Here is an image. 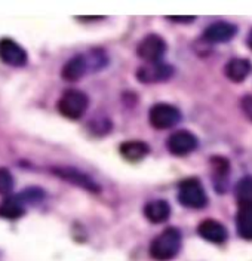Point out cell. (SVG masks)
Segmentation results:
<instances>
[{
    "label": "cell",
    "mask_w": 252,
    "mask_h": 261,
    "mask_svg": "<svg viewBox=\"0 0 252 261\" xmlns=\"http://www.w3.org/2000/svg\"><path fill=\"white\" fill-rule=\"evenodd\" d=\"M181 249V233L174 227L163 230L150 245V255L157 261L175 258Z\"/></svg>",
    "instance_id": "obj_1"
},
{
    "label": "cell",
    "mask_w": 252,
    "mask_h": 261,
    "mask_svg": "<svg viewBox=\"0 0 252 261\" xmlns=\"http://www.w3.org/2000/svg\"><path fill=\"white\" fill-rule=\"evenodd\" d=\"M88 95L79 89H67L58 101V112L66 119L79 120L88 110Z\"/></svg>",
    "instance_id": "obj_2"
},
{
    "label": "cell",
    "mask_w": 252,
    "mask_h": 261,
    "mask_svg": "<svg viewBox=\"0 0 252 261\" xmlns=\"http://www.w3.org/2000/svg\"><path fill=\"white\" fill-rule=\"evenodd\" d=\"M178 200L190 210H202L208 205V196L198 178H187L180 182Z\"/></svg>",
    "instance_id": "obj_3"
},
{
    "label": "cell",
    "mask_w": 252,
    "mask_h": 261,
    "mask_svg": "<svg viewBox=\"0 0 252 261\" xmlns=\"http://www.w3.org/2000/svg\"><path fill=\"white\" fill-rule=\"evenodd\" d=\"M149 119L153 128L156 129H169L181 120V112L166 102L154 104L150 109Z\"/></svg>",
    "instance_id": "obj_4"
},
{
    "label": "cell",
    "mask_w": 252,
    "mask_h": 261,
    "mask_svg": "<svg viewBox=\"0 0 252 261\" xmlns=\"http://www.w3.org/2000/svg\"><path fill=\"white\" fill-rule=\"evenodd\" d=\"M166 48V42L159 34H149L138 43L136 54L147 64H156L163 58Z\"/></svg>",
    "instance_id": "obj_5"
},
{
    "label": "cell",
    "mask_w": 252,
    "mask_h": 261,
    "mask_svg": "<svg viewBox=\"0 0 252 261\" xmlns=\"http://www.w3.org/2000/svg\"><path fill=\"white\" fill-rule=\"evenodd\" d=\"M0 60L12 67H22L27 64L29 55L25 49L12 39H0Z\"/></svg>",
    "instance_id": "obj_6"
},
{
    "label": "cell",
    "mask_w": 252,
    "mask_h": 261,
    "mask_svg": "<svg viewBox=\"0 0 252 261\" xmlns=\"http://www.w3.org/2000/svg\"><path fill=\"white\" fill-rule=\"evenodd\" d=\"M198 138L188 130H177L174 132L166 141L168 150L174 156H185L196 150L198 147Z\"/></svg>",
    "instance_id": "obj_7"
},
{
    "label": "cell",
    "mask_w": 252,
    "mask_h": 261,
    "mask_svg": "<svg viewBox=\"0 0 252 261\" xmlns=\"http://www.w3.org/2000/svg\"><path fill=\"white\" fill-rule=\"evenodd\" d=\"M174 74V68L168 64H147L136 71L138 81L143 83H157V82L168 81L169 77Z\"/></svg>",
    "instance_id": "obj_8"
},
{
    "label": "cell",
    "mask_w": 252,
    "mask_h": 261,
    "mask_svg": "<svg viewBox=\"0 0 252 261\" xmlns=\"http://www.w3.org/2000/svg\"><path fill=\"white\" fill-rule=\"evenodd\" d=\"M237 33V27L235 24L226 22V21H218L211 24L205 32H203V39L211 42V43H226L230 42Z\"/></svg>",
    "instance_id": "obj_9"
},
{
    "label": "cell",
    "mask_w": 252,
    "mask_h": 261,
    "mask_svg": "<svg viewBox=\"0 0 252 261\" xmlns=\"http://www.w3.org/2000/svg\"><path fill=\"white\" fill-rule=\"evenodd\" d=\"M53 172L58 177H61V178L66 179L68 182H71V184H76L79 187H83L85 190H89V192H94V193L100 192V186L94 179L91 178V177H88V175H85V174H82L80 171L74 169V168H55Z\"/></svg>",
    "instance_id": "obj_10"
},
{
    "label": "cell",
    "mask_w": 252,
    "mask_h": 261,
    "mask_svg": "<svg viewBox=\"0 0 252 261\" xmlns=\"http://www.w3.org/2000/svg\"><path fill=\"white\" fill-rule=\"evenodd\" d=\"M198 233L208 242L222 244L227 239V230L217 220H205L198 227Z\"/></svg>",
    "instance_id": "obj_11"
},
{
    "label": "cell",
    "mask_w": 252,
    "mask_h": 261,
    "mask_svg": "<svg viewBox=\"0 0 252 261\" xmlns=\"http://www.w3.org/2000/svg\"><path fill=\"white\" fill-rule=\"evenodd\" d=\"M88 67H89V63H88L86 55H76V57L70 58L64 64L63 70H61V76H63V79L68 82L79 81L85 76Z\"/></svg>",
    "instance_id": "obj_12"
},
{
    "label": "cell",
    "mask_w": 252,
    "mask_h": 261,
    "mask_svg": "<svg viewBox=\"0 0 252 261\" xmlns=\"http://www.w3.org/2000/svg\"><path fill=\"white\" fill-rule=\"evenodd\" d=\"M252 65L248 60L245 58H233L230 60L226 67H224V74L227 76V79L235 83L243 82L251 73Z\"/></svg>",
    "instance_id": "obj_13"
},
{
    "label": "cell",
    "mask_w": 252,
    "mask_h": 261,
    "mask_svg": "<svg viewBox=\"0 0 252 261\" xmlns=\"http://www.w3.org/2000/svg\"><path fill=\"white\" fill-rule=\"evenodd\" d=\"M146 218L153 224H160L165 223L171 217V206L166 200H151L144 208Z\"/></svg>",
    "instance_id": "obj_14"
},
{
    "label": "cell",
    "mask_w": 252,
    "mask_h": 261,
    "mask_svg": "<svg viewBox=\"0 0 252 261\" xmlns=\"http://www.w3.org/2000/svg\"><path fill=\"white\" fill-rule=\"evenodd\" d=\"M236 228L242 239L252 241V203L239 206L236 217Z\"/></svg>",
    "instance_id": "obj_15"
},
{
    "label": "cell",
    "mask_w": 252,
    "mask_h": 261,
    "mask_svg": "<svg viewBox=\"0 0 252 261\" xmlns=\"http://www.w3.org/2000/svg\"><path fill=\"white\" fill-rule=\"evenodd\" d=\"M119 150L120 154L129 162H139L150 153V147L144 141H125Z\"/></svg>",
    "instance_id": "obj_16"
},
{
    "label": "cell",
    "mask_w": 252,
    "mask_h": 261,
    "mask_svg": "<svg viewBox=\"0 0 252 261\" xmlns=\"http://www.w3.org/2000/svg\"><path fill=\"white\" fill-rule=\"evenodd\" d=\"M25 212V205L19 200V197H6L0 203V217L8 220H17Z\"/></svg>",
    "instance_id": "obj_17"
},
{
    "label": "cell",
    "mask_w": 252,
    "mask_h": 261,
    "mask_svg": "<svg viewBox=\"0 0 252 261\" xmlns=\"http://www.w3.org/2000/svg\"><path fill=\"white\" fill-rule=\"evenodd\" d=\"M235 195L239 206L252 203V177H245L236 184Z\"/></svg>",
    "instance_id": "obj_18"
},
{
    "label": "cell",
    "mask_w": 252,
    "mask_h": 261,
    "mask_svg": "<svg viewBox=\"0 0 252 261\" xmlns=\"http://www.w3.org/2000/svg\"><path fill=\"white\" fill-rule=\"evenodd\" d=\"M14 177L6 168H0V195H8L14 189Z\"/></svg>",
    "instance_id": "obj_19"
},
{
    "label": "cell",
    "mask_w": 252,
    "mask_h": 261,
    "mask_svg": "<svg viewBox=\"0 0 252 261\" xmlns=\"http://www.w3.org/2000/svg\"><path fill=\"white\" fill-rule=\"evenodd\" d=\"M211 163H212V169L215 172V178L226 179L227 174H229V169H230L229 161H226L224 158H214Z\"/></svg>",
    "instance_id": "obj_20"
},
{
    "label": "cell",
    "mask_w": 252,
    "mask_h": 261,
    "mask_svg": "<svg viewBox=\"0 0 252 261\" xmlns=\"http://www.w3.org/2000/svg\"><path fill=\"white\" fill-rule=\"evenodd\" d=\"M18 197H19V200H21L24 205H25V202L36 203V202H39V200L43 197V193H42L40 189H29V190L22 192L21 195H18Z\"/></svg>",
    "instance_id": "obj_21"
},
{
    "label": "cell",
    "mask_w": 252,
    "mask_h": 261,
    "mask_svg": "<svg viewBox=\"0 0 252 261\" xmlns=\"http://www.w3.org/2000/svg\"><path fill=\"white\" fill-rule=\"evenodd\" d=\"M240 107H242L243 114L248 117V120H251L252 122V95H246V97L242 98Z\"/></svg>",
    "instance_id": "obj_22"
},
{
    "label": "cell",
    "mask_w": 252,
    "mask_h": 261,
    "mask_svg": "<svg viewBox=\"0 0 252 261\" xmlns=\"http://www.w3.org/2000/svg\"><path fill=\"white\" fill-rule=\"evenodd\" d=\"M168 19L174 22H181V24H190L194 21V16H168Z\"/></svg>",
    "instance_id": "obj_23"
},
{
    "label": "cell",
    "mask_w": 252,
    "mask_h": 261,
    "mask_svg": "<svg viewBox=\"0 0 252 261\" xmlns=\"http://www.w3.org/2000/svg\"><path fill=\"white\" fill-rule=\"evenodd\" d=\"M248 46L252 49V32L249 33V36H248Z\"/></svg>",
    "instance_id": "obj_24"
}]
</instances>
